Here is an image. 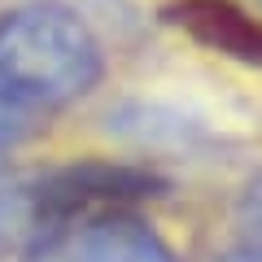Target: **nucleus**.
Wrapping results in <instances>:
<instances>
[{
    "label": "nucleus",
    "instance_id": "nucleus-1",
    "mask_svg": "<svg viewBox=\"0 0 262 262\" xmlns=\"http://www.w3.org/2000/svg\"><path fill=\"white\" fill-rule=\"evenodd\" d=\"M101 44L61 0H27L0 18V101L18 110L75 105L101 83Z\"/></svg>",
    "mask_w": 262,
    "mask_h": 262
},
{
    "label": "nucleus",
    "instance_id": "nucleus-2",
    "mask_svg": "<svg viewBox=\"0 0 262 262\" xmlns=\"http://www.w3.org/2000/svg\"><path fill=\"white\" fill-rule=\"evenodd\" d=\"M22 262H179L136 210L57 223L31 241Z\"/></svg>",
    "mask_w": 262,
    "mask_h": 262
},
{
    "label": "nucleus",
    "instance_id": "nucleus-3",
    "mask_svg": "<svg viewBox=\"0 0 262 262\" xmlns=\"http://www.w3.org/2000/svg\"><path fill=\"white\" fill-rule=\"evenodd\" d=\"M170 18L201 44L219 48L236 61L262 66V22H253L245 9H236L227 0H184L170 9Z\"/></svg>",
    "mask_w": 262,
    "mask_h": 262
},
{
    "label": "nucleus",
    "instance_id": "nucleus-4",
    "mask_svg": "<svg viewBox=\"0 0 262 262\" xmlns=\"http://www.w3.org/2000/svg\"><path fill=\"white\" fill-rule=\"evenodd\" d=\"M236 262H262V175L245 188L236 206Z\"/></svg>",
    "mask_w": 262,
    "mask_h": 262
},
{
    "label": "nucleus",
    "instance_id": "nucleus-5",
    "mask_svg": "<svg viewBox=\"0 0 262 262\" xmlns=\"http://www.w3.org/2000/svg\"><path fill=\"white\" fill-rule=\"evenodd\" d=\"M31 236V210H27V192L22 188L0 184V249L27 241Z\"/></svg>",
    "mask_w": 262,
    "mask_h": 262
},
{
    "label": "nucleus",
    "instance_id": "nucleus-6",
    "mask_svg": "<svg viewBox=\"0 0 262 262\" xmlns=\"http://www.w3.org/2000/svg\"><path fill=\"white\" fill-rule=\"evenodd\" d=\"M22 127H27V110L0 101V149H9V144L22 136Z\"/></svg>",
    "mask_w": 262,
    "mask_h": 262
},
{
    "label": "nucleus",
    "instance_id": "nucleus-7",
    "mask_svg": "<svg viewBox=\"0 0 262 262\" xmlns=\"http://www.w3.org/2000/svg\"><path fill=\"white\" fill-rule=\"evenodd\" d=\"M258 5H262V0H258Z\"/></svg>",
    "mask_w": 262,
    "mask_h": 262
}]
</instances>
